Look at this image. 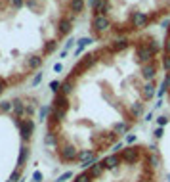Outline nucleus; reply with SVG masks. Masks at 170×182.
Returning a JSON list of instances; mask_svg holds the SVG:
<instances>
[{
  "label": "nucleus",
  "mask_w": 170,
  "mask_h": 182,
  "mask_svg": "<svg viewBox=\"0 0 170 182\" xmlns=\"http://www.w3.org/2000/svg\"><path fill=\"white\" fill-rule=\"evenodd\" d=\"M159 167H161L159 155L153 153L151 150H147L143 159L138 161V163L122 161L115 169H107L103 165V173H101L99 176H90L88 175V182H157Z\"/></svg>",
  "instance_id": "nucleus-1"
},
{
  "label": "nucleus",
  "mask_w": 170,
  "mask_h": 182,
  "mask_svg": "<svg viewBox=\"0 0 170 182\" xmlns=\"http://www.w3.org/2000/svg\"><path fill=\"white\" fill-rule=\"evenodd\" d=\"M15 127L19 129V138L21 142H29L33 138V132H35V123H33L31 119H14Z\"/></svg>",
  "instance_id": "nucleus-2"
},
{
  "label": "nucleus",
  "mask_w": 170,
  "mask_h": 182,
  "mask_svg": "<svg viewBox=\"0 0 170 182\" xmlns=\"http://www.w3.org/2000/svg\"><path fill=\"white\" fill-rule=\"evenodd\" d=\"M96 60H98V58H96V54H86L84 58H82L81 61H78V63L73 67V75H71V79H73L75 75H81L82 71H86L88 67H92V65L96 63Z\"/></svg>",
  "instance_id": "nucleus-3"
},
{
  "label": "nucleus",
  "mask_w": 170,
  "mask_h": 182,
  "mask_svg": "<svg viewBox=\"0 0 170 182\" xmlns=\"http://www.w3.org/2000/svg\"><path fill=\"white\" fill-rule=\"evenodd\" d=\"M136 58H138V61H142V63L145 65V63H151V61H153L155 52L147 46V44H140V46L136 48Z\"/></svg>",
  "instance_id": "nucleus-4"
},
{
  "label": "nucleus",
  "mask_w": 170,
  "mask_h": 182,
  "mask_svg": "<svg viewBox=\"0 0 170 182\" xmlns=\"http://www.w3.org/2000/svg\"><path fill=\"white\" fill-rule=\"evenodd\" d=\"M130 23H132V27H136V29H143L147 23H149V17H147L143 12H134V14L130 16Z\"/></svg>",
  "instance_id": "nucleus-5"
},
{
  "label": "nucleus",
  "mask_w": 170,
  "mask_h": 182,
  "mask_svg": "<svg viewBox=\"0 0 170 182\" xmlns=\"http://www.w3.org/2000/svg\"><path fill=\"white\" fill-rule=\"evenodd\" d=\"M92 25H94V29H96L98 33H103V31H107V29L111 27V21H109L107 16H94Z\"/></svg>",
  "instance_id": "nucleus-6"
},
{
  "label": "nucleus",
  "mask_w": 170,
  "mask_h": 182,
  "mask_svg": "<svg viewBox=\"0 0 170 182\" xmlns=\"http://www.w3.org/2000/svg\"><path fill=\"white\" fill-rule=\"evenodd\" d=\"M71 29H73V19L71 17H61L59 23H58V33L61 37H65V35L71 33Z\"/></svg>",
  "instance_id": "nucleus-7"
},
{
  "label": "nucleus",
  "mask_w": 170,
  "mask_h": 182,
  "mask_svg": "<svg viewBox=\"0 0 170 182\" xmlns=\"http://www.w3.org/2000/svg\"><path fill=\"white\" fill-rule=\"evenodd\" d=\"M155 73H157V67H155L153 61H151V63H145V65L142 67V77L145 79L147 83H151L153 79H155Z\"/></svg>",
  "instance_id": "nucleus-8"
},
{
  "label": "nucleus",
  "mask_w": 170,
  "mask_h": 182,
  "mask_svg": "<svg viewBox=\"0 0 170 182\" xmlns=\"http://www.w3.org/2000/svg\"><path fill=\"white\" fill-rule=\"evenodd\" d=\"M128 130H130V123H124V121L115 123V125H113V129H111V132L115 134L117 138H119V136H122V134H126Z\"/></svg>",
  "instance_id": "nucleus-9"
},
{
  "label": "nucleus",
  "mask_w": 170,
  "mask_h": 182,
  "mask_svg": "<svg viewBox=\"0 0 170 182\" xmlns=\"http://www.w3.org/2000/svg\"><path fill=\"white\" fill-rule=\"evenodd\" d=\"M155 88H157V86H155L153 81H151V83H145L143 88H142V98H143V100H153V96L157 94Z\"/></svg>",
  "instance_id": "nucleus-10"
},
{
  "label": "nucleus",
  "mask_w": 170,
  "mask_h": 182,
  "mask_svg": "<svg viewBox=\"0 0 170 182\" xmlns=\"http://www.w3.org/2000/svg\"><path fill=\"white\" fill-rule=\"evenodd\" d=\"M54 107L63 109V111H67V109H69V100H67V96H63L61 92H58V94H55V98H54Z\"/></svg>",
  "instance_id": "nucleus-11"
},
{
  "label": "nucleus",
  "mask_w": 170,
  "mask_h": 182,
  "mask_svg": "<svg viewBox=\"0 0 170 182\" xmlns=\"http://www.w3.org/2000/svg\"><path fill=\"white\" fill-rule=\"evenodd\" d=\"M12 109H14V113H15V119L17 117H21V115H23V113H25V106H23V102H21L19 98H14L12 100Z\"/></svg>",
  "instance_id": "nucleus-12"
},
{
  "label": "nucleus",
  "mask_w": 170,
  "mask_h": 182,
  "mask_svg": "<svg viewBox=\"0 0 170 182\" xmlns=\"http://www.w3.org/2000/svg\"><path fill=\"white\" fill-rule=\"evenodd\" d=\"M142 113H143V104H142V102H136V104L130 106V117H132V121H136Z\"/></svg>",
  "instance_id": "nucleus-13"
},
{
  "label": "nucleus",
  "mask_w": 170,
  "mask_h": 182,
  "mask_svg": "<svg viewBox=\"0 0 170 182\" xmlns=\"http://www.w3.org/2000/svg\"><path fill=\"white\" fill-rule=\"evenodd\" d=\"M44 144H46V146H52V148H58V144H59V136H58V132H46Z\"/></svg>",
  "instance_id": "nucleus-14"
},
{
  "label": "nucleus",
  "mask_w": 170,
  "mask_h": 182,
  "mask_svg": "<svg viewBox=\"0 0 170 182\" xmlns=\"http://www.w3.org/2000/svg\"><path fill=\"white\" fill-rule=\"evenodd\" d=\"M69 10L73 14H81L84 10V0H71V2H69Z\"/></svg>",
  "instance_id": "nucleus-15"
},
{
  "label": "nucleus",
  "mask_w": 170,
  "mask_h": 182,
  "mask_svg": "<svg viewBox=\"0 0 170 182\" xmlns=\"http://www.w3.org/2000/svg\"><path fill=\"white\" fill-rule=\"evenodd\" d=\"M128 46V40L126 39H117L115 42L111 44V52H120V50H124Z\"/></svg>",
  "instance_id": "nucleus-16"
},
{
  "label": "nucleus",
  "mask_w": 170,
  "mask_h": 182,
  "mask_svg": "<svg viewBox=\"0 0 170 182\" xmlns=\"http://www.w3.org/2000/svg\"><path fill=\"white\" fill-rule=\"evenodd\" d=\"M42 58H40V56H31V58H29V61H27V67H29V69H38V67L42 65Z\"/></svg>",
  "instance_id": "nucleus-17"
},
{
  "label": "nucleus",
  "mask_w": 170,
  "mask_h": 182,
  "mask_svg": "<svg viewBox=\"0 0 170 182\" xmlns=\"http://www.w3.org/2000/svg\"><path fill=\"white\" fill-rule=\"evenodd\" d=\"M59 92H61L63 96H67V94H71V92H73V79H71V77L67 79V81L61 83V90H59Z\"/></svg>",
  "instance_id": "nucleus-18"
},
{
  "label": "nucleus",
  "mask_w": 170,
  "mask_h": 182,
  "mask_svg": "<svg viewBox=\"0 0 170 182\" xmlns=\"http://www.w3.org/2000/svg\"><path fill=\"white\" fill-rule=\"evenodd\" d=\"M107 10H109V0H101V4L96 10V16H105Z\"/></svg>",
  "instance_id": "nucleus-19"
},
{
  "label": "nucleus",
  "mask_w": 170,
  "mask_h": 182,
  "mask_svg": "<svg viewBox=\"0 0 170 182\" xmlns=\"http://www.w3.org/2000/svg\"><path fill=\"white\" fill-rule=\"evenodd\" d=\"M76 42H78V46H76V48H81V50H84L86 46H90V44L94 42V39H90V37H82V39H78Z\"/></svg>",
  "instance_id": "nucleus-20"
},
{
  "label": "nucleus",
  "mask_w": 170,
  "mask_h": 182,
  "mask_svg": "<svg viewBox=\"0 0 170 182\" xmlns=\"http://www.w3.org/2000/svg\"><path fill=\"white\" fill-rule=\"evenodd\" d=\"M50 113H52V107H46V106H42V107H40V111H38V119H40V121H48L46 117L50 115Z\"/></svg>",
  "instance_id": "nucleus-21"
},
{
  "label": "nucleus",
  "mask_w": 170,
  "mask_h": 182,
  "mask_svg": "<svg viewBox=\"0 0 170 182\" xmlns=\"http://www.w3.org/2000/svg\"><path fill=\"white\" fill-rule=\"evenodd\" d=\"M55 48H58V42H55V40H48L46 44H44V54H52Z\"/></svg>",
  "instance_id": "nucleus-22"
},
{
  "label": "nucleus",
  "mask_w": 170,
  "mask_h": 182,
  "mask_svg": "<svg viewBox=\"0 0 170 182\" xmlns=\"http://www.w3.org/2000/svg\"><path fill=\"white\" fill-rule=\"evenodd\" d=\"M10 109H12V102H2V104H0V111L2 113H8Z\"/></svg>",
  "instance_id": "nucleus-23"
},
{
  "label": "nucleus",
  "mask_w": 170,
  "mask_h": 182,
  "mask_svg": "<svg viewBox=\"0 0 170 182\" xmlns=\"http://www.w3.org/2000/svg\"><path fill=\"white\" fill-rule=\"evenodd\" d=\"M153 134H155V138H157V140H161V138H163V134H164V127H157V129L153 130Z\"/></svg>",
  "instance_id": "nucleus-24"
},
{
  "label": "nucleus",
  "mask_w": 170,
  "mask_h": 182,
  "mask_svg": "<svg viewBox=\"0 0 170 182\" xmlns=\"http://www.w3.org/2000/svg\"><path fill=\"white\" fill-rule=\"evenodd\" d=\"M50 88L54 90L55 94H58L59 90H61V83H59V81H52V83H50Z\"/></svg>",
  "instance_id": "nucleus-25"
},
{
  "label": "nucleus",
  "mask_w": 170,
  "mask_h": 182,
  "mask_svg": "<svg viewBox=\"0 0 170 182\" xmlns=\"http://www.w3.org/2000/svg\"><path fill=\"white\" fill-rule=\"evenodd\" d=\"M166 90H168V88L164 86V83H163L161 86H159V90H157V96H159V100H163V96L166 94Z\"/></svg>",
  "instance_id": "nucleus-26"
},
{
  "label": "nucleus",
  "mask_w": 170,
  "mask_h": 182,
  "mask_svg": "<svg viewBox=\"0 0 170 182\" xmlns=\"http://www.w3.org/2000/svg\"><path fill=\"white\" fill-rule=\"evenodd\" d=\"M163 67H164V69L170 73V54H166L164 58H163Z\"/></svg>",
  "instance_id": "nucleus-27"
},
{
  "label": "nucleus",
  "mask_w": 170,
  "mask_h": 182,
  "mask_svg": "<svg viewBox=\"0 0 170 182\" xmlns=\"http://www.w3.org/2000/svg\"><path fill=\"white\" fill-rule=\"evenodd\" d=\"M166 123H168V117H166V115H161V117H157V125H159V127H164Z\"/></svg>",
  "instance_id": "nucleus-28"
},
{
  "label": "nucleus",
  "mask_w": 170,
  "mask_h": 182,
  "mask_svg": "<svg viewBox=\"0 0 170 182\" xmlns=\"http://www.w3.org/2000/svg\"><path fill=\"white\" fill-rule=\"evenodd\" d=\"M147 46H149V48H151V50H153V52H155V54H157V52H159V44H157V42H155V40H153V39H151V40H149V42H147Z\"/></svg>",
  "instance_id": "nucleus-29"
},
{
  "label": "nucleus",
  "mask_w": 170,
  "mask_h": 182,
  "mask_svg": "<svg viewBox=\"0 0 170 182\" xmlns=\"http://www.w3.org/2000/svg\"><path fill=\"white\" fill-rule=\"evenodd\" d=\"M99 4H101V0H90V8H92L94 12L98 10V6H99Z\"/></svg>",
  "instance_id": "nucleus-30"
},
{
  "label": "nucleus",
  "mask_w": 170,
  "mask_h": 182,
  "mask_svg": "<svg viewBox=\"0 0 170 182\" xmlns=\"http://www.w3.org/2000/svg\"><path fill=\"white\" fill-rule=\"evenodd\" d=\"M134 142H136V134H128L126 136V144L128 146H134Z\"/></svg>",
  "instance_id": "nucleus-31"
},
{
  "label": "nucleus",
  "mask_w": 170,
  "mask_h": 182,
  "mask_svg": "<svg viewBox=\"0 0 170 182\" xmlns=\"http://www.w3.org/2000/svg\"><path fill=\"white\" fill-rule=\"evenodd\" d=\"M40 81H42V73H38V75H37L35 79H33V86H37V84H38Z\"/></svg>",
  "instance_id": "nucleus-32"
},
{
  "label": "nucleus",
  "mask_w": 170,
  "mask_h": 182,
  "mask_svg": "<svg viewBox=\"0 0 170 182\" xmlns=\"http://www.w3.org/2000/svg\"><path fill=\"white\" fill-rule=\"evenodd\" d=\"M23 4H25L23 0H12V6H14V8H21Z\"/></svg>",
  "instance_id": "nucleus-33"
},
{
  "label": "nucleus",
  "mask_w": 170,
  "mask_h": 182,
  "mask_svg": "<svg viewBox=\"0 0 170 182\" xmlns=\"http://www.w3.org/2000/svg\"><path fill=\"white\" fill-rule=\"evenodd\" d=\"M163 83H164V86L170 90V73H166V77H164V81H163Z\"/></svg>",
  "instance_id": "nucleus-34"
},
{
  "label": "nucleus",
  "mask_w": 170,
  "mask_h": 182,
  "mask_svg": "<svg viewBox=\"0 0 170 182\" xmlns=\"http://www.w3.org/2000/svg\"><path fill=\"white\" fill-rule=\"evenodd\" d=\"M73 42H76V40H75V39H69V40H67V42H65V50H69V48L73 46Z\"/></svg>",
  "instance_id": "nucleus-35"
},
{
  "label": "nucleus",
  "mask_w": 170,
  "mask_h": 182,
  "mask_svg": "<svg viewBox=\"0 0 170 182\" xmlns=\"http://www.w3.org/2000/svg\"><path fill=\"white\" fill-rule=\"evenodd\" d=\"M164 50H166V54H170V37L164 40Z\"/></svg>",
  "instance_id": "nucleus-36"
},
{
  "label": "nucleus",
  "mask_w": 170,
  "mask_h": 182,
  "mask_svg": "<svg viewBox=\"0 0 170 182\" xmlns=\"http://www.w3.org/2000/svg\"><path fill=\"white\" fill-rule=\"evenodd\" d=\"M29 8H37V0H27V2H25Z\"/></svg>",
  "instance_id": "nucleus-37"
},
{
  "label": "nucleus",
  "mask_w": 170,
  "mask_h": 182,
  "mask_svg": "<svg viewBox=\"0 0 170 182\" xmlns=\"http://www.w3.org/2000/svg\"><path fill=\"white\" fill-rule=\"evenodd\" d=\"M4 88H6V81H4V79H0V94L4 92Z\"/></svg>",
  "instance_id": "nucleus-38"
},
{
  "label": "nucleus",
  "mask_w": 170,
  "mask_h": 182,
  "mask_svg": "<svg viewBox=\"0 0 170 182\" xmlns=\"http://www.w3.org/2000/svg\"><path fill=\"white\" fill-rule=\"evenodd\" d=\"M61 69H63V65H61V63H55V65H54V71H55V73H59Z\"/></svg>",
  "instance_id": "nucleus-39"
},
{
  "label": "nucleus",
  "mask_w": 170,
  "mask_h": 182,
  "mask_svg": "<svg viewBox=\"0 0 170 182\" xmlns=\"http://www.w3.org/2000/svg\"><path fill=\"white\" fill-rule=\"evenodd\" d=\"M163 104H164V102H163V100H159L157 104H155V109H161V107H163Z\"/></svg>",
  "instance_id": "nucleus-40"
},
{
  "label": "nucleus",
  "mask_w": 170,
  "mask_h": 182,
  "mask_svg": "<svg viewBox=\"0 0 170 182\" xmlns=\"http://www.w3.org/2000/svg\"><path fill=\"white\" fill-rule=\"evenodd\" d=\"M168 37H170V27H168Z\"/></svg>",
  "instance_id": "nucleus-41"
}]
</instances>
